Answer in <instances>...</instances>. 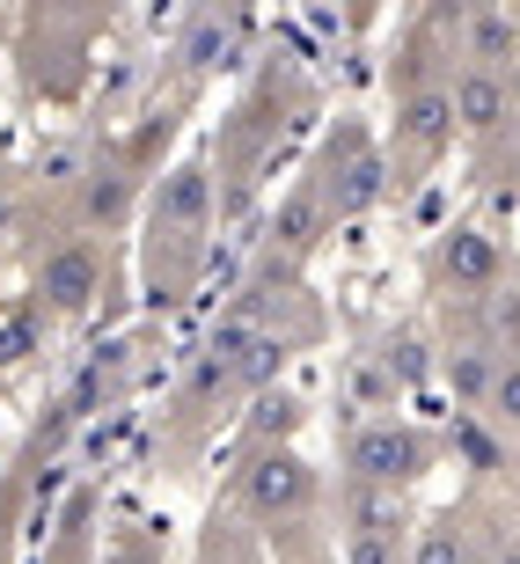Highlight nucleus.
Returning a JSON list of instances; mask_svg holds the SVG:
<instances>
[{
	"label": "nucleus",
	"instance_id": "obj_1",
	"mask_svg": "<svg viewBox=\"0 0 520 564\" xmlns=\"http://www.w3.org/2000/svg\"><path fill=\"white\" fill-rule=\"evenodd\" d=\"M433 469V440L403 419H375L345 440V477L353 484H381V491H411Z\"/></svg>",
	"mask_w": 520,
	"mask_h": 564
},
{
	"label": "nucleus",
	"instance_id": "obj_2",
	"mask_svg": "<svg viewBox=\"0 0 520 564\" xmlns=\"http://www.w3.org/2000/svg\"><path fill=\"white\" fill-rule=\"evenodd\" d=\"M206 220H213V169L191 154V162H176L162 184H154V198H147V228H154V250H162V242H184V250H198Z\"/></svg>",
	"mask_w": 520,
	"mask_h": 564
},
{
	"label": "nucleus",
	"instance_id": "obj_3",
	"mask_svg": "<svg viewBox=\"0 0 520 564\" xmlns=\"http://www.w3.org/2000/svg\"><path fill=\"white\" fill-rule=\"evenodd\" d=\"M235 491H242V506H250L257 521H301L323 484H315V469L293 447H271V455H250V469H242Z\"/></svg>",
	"mask_w": 520,
	"mask_h": 564
},
{
	"label": "nucleus",
	"instance_id": "obj_4",
	"mask_svg": "<svg viewBox=\"0 0 520 564\" xmlns=\"http://www.w3.org/2000/svg\"><path fill=\"white\" fill-rule=\"evenodd\" d=\"M315 184L331 198V220H359V213H375L389 198V162L359 132H345V162L331 154V176H315Z\"/></svg>",
	"mask_w": 520,
	"mask_h": 564
},
{
	"label": "nucleus",
	"instance_id": "obj_5",
	"mask_svg": "<svg viewBox=\"0 0 520 564\" xmlns=\"http://www.w3.org/2000/svg\"><path fill=\"white\" fill-rule=\"evenodd\" d=\"M104 293V250L96 242H59V250H44V264H37V301L52 315H82L88 301Z\"/></svg>",
	"mask_w": 520,
	"mask_h": 564
},
{
	"label": "nucleus",
	"instance_id": "obj_6",
	"mask_svg": "<svg viewBox=\"0 0 520 564\" xmlns=\"http://www.w3.org/2000/svg\"><path fill=\"white\" fill-rule=\"evenodd\" d=\"M440 279L455 293H491L506 286V250H499V235L484 228V220H455V228L440 235Z\"/></svg>",
	"mask_w": 520,
	"mask_h": 564
},
{
	"label": "nucleus",
	"instance_id": "obj_7",
	"mask_svg": "<svg viewBox=\"0 0 520 564\" xmlns=\"http://www.w3.org/2000/svg\"><path fill=\"white\" fill-rule=\"evenodd\" d=\"M455 96H447V82L433 88H411L403 96V110H396V147L411 154V162H440V147L455 140Z\"/></svg>",
	"mask_w": 520,
	"mask_h": 564
},
{
	"label": "nucleus",
	"instance_id": "obj_8",
	"mask_svg": "<svg viewBox=\"0 0 520 564\" xmlns=\"http://www.w3.org/2000/svg\"><path fill=\"white\" fill-rule=\"evenodd\" d=\"M447 96H455V126L469 140H491L513 118V74H491V66H462L447 82Z\"/></svg>",
	"mask_w": 520,
	"mask_h": 564
},
{
	"label": "nucleus",
	"instance_id": "obj_9",
	"mask_svg": "<svg viewBox=\"0 0 520 564\" xmlns=\"http://www.w3.org/2000/svg\"><path fill=\"white\" fill-rule=\"evenodd\" d=\"M499 367H506V352L491 345V337H455V345L440 352V381H447V389H455V403H469V411H484V403H491Z\"/></svg>",
	"mask_w": 520,
	"mask_h": 564
},
{
	"label": "nucleus",
	"instance_id": "obj_10",
	"mask_svg": "<svg viewBox=\"0 0 520 564\" xmlns=\"http://www.w3.org/2000/svg\"><path fill=\"white\" fill-rule=\"evenodd\" d=\"M323 228H331V198H323V184H293L286 198H279V213H271V250L279 257H308L315 242H323Z\"/></svg>",
	"mask_w": 520,
	"mask_h": 564
},
{
	"label": "nucleus",
	"instance_id": "obj_11",
	"mask_svg": "<svg viewBox=\"0 0 520 564\" xmlns=\"http://www.w3.org/2000/svg\"><path fill=\"white\" fill-rule=\"evenodd\" d=\"M462 59L506 74V59L520 66V15L513 8H469L462 15Z\"/></svg>",
	"mask_w": 520,
	"mask_h": 564
},
{
	"label": "nucleus",
	"instance_id": "obj_12",
	"mask_svg": "<svg viewBox=\"0 0 520 564\" xmlns=\"http://www.w3.org/2000/svg\"><path fill=\"white\" fill-rule=\"evenodd\" d=\"M337 521H345V535H403V491H381V484H353L345 477Z\"/></svg>",
	"mask_w": 520,
	"mask_h": 564
},
{
	"label": "nucleus",
	"instance_id": "obj_13",
	"mask_svg": "<svg viewBox=\"0 0 520 564\" xmlns=\"http://www.w3.org/2000/svg\"><path fill=\"white\" fill-rule=\"evenodd\" d=\"M301 425H308V403L286 397V389H271V397H257V411H250V425H242V440H250V455H271V447H286Z\"/></svg>",
	"mask_w": 520,
	"mask_h": 564
},
{
	"label": "nucleus",
	"instance_id": "obj_14",
	"mask_svg": "<svg viewBox=\"0 0 520 564\" xmlns=\"http://www.w3.org/2000/svg\"><path fill=\"white\" fill-rule=\"evenodd\" d=\"M132 213V176L126 169H88L82 184V228H118Z\"/></svg>",
	"mask_w": 520,
	"mask_h": 564
},
{
	"label": "nucleus",
	"instance_id": "obj_15",
	"mask_svg": "<svg viewBox=\"0 0 520 564\" xmlns=\"http://www.w3.org/2000/svg\"><path fill=\"white\" fill-rule=\"evenodd\" d=\"M286 359H293L286 330H257V345L242 352V367H235L228 389H257V397H271V381H279V367H286Z\"/></svg>",
	"mask_w": 520,
	"mask_h": 564
},
{
	"label": "nucleus",
	"instance_id": "obj_16",
	"mask_svg": "<svg viewBox=\"0 0 520 564\" xmlns=\"http://www.w3.org/2000/svg\"><path fill=\"white\" fill-rule=\"evenodd\" d=\"M411 564H477L469 557V528H462V513H440V521L418 528Z\"/></svg>",
	"mask_w": 520,
	"mask_h": 564
},
{
	"label": "nucleus",
	"instance_id": "obj_17",
	"mask_svg": "<svg viewBox=\"0 0 520 564\" xmlns=\"http://www.w3.org/2000/svg\"><path fill=\"white\" fill-rule=\"evenodd\" d=\"M381 367H389L396 389H418L425 375H440V359L425 352V337H418V330H396L389 345H381Z\"/></svg>",
	"mask_w": 520,
	"mask_h": 564
},
{
	"label": "nucleus",
	"instance_id": "obj_18",
	"mask_svg": "<svg viewBox=\"0 0 520 564\" xmlns=\"http://www.w3.org/2000/svg\"><path fill=\"white\" fill-rule=\"evenodd\" d=\"M228 37H235L228 15H198V22H191V37H184V66H191V74H213V66L228 59Z\"/></svg>",
	"mask_w": 520,
	"mask_h": 564
},
{
	"label": "nucleus",
	"instance_id": "obj_19",
	"mask_svg": "<svg viewBox=\"0 0 520 564\" xmlns=\"http://www.w3.org/2000/svg\"><path fill=\"white\" fill-rule=\"evenodd\" d=\"M484 419H491V425H506V433H520V352H506L499 389H491V403H484Z\"/></svg>",
	"mask_w": 520,
	"mask_h": 564
},
{
	"label": "nucleus",
	"instance_id": "obj_20",
	"mask_svg": "<svg viewBox=\"0 0 520 564\" xmlns=\"http://www.w3.org/2000/svg\"><path fill=\"white\" fill-rule=\"evenodd\" d=\"M345 564H411V535H345Z\"/></svg>",
	"mask_w": 520,
	"mask_h": 564
},
{
	"label": "nucleus",
	"instance_id": "obj_21",
	"mask_svg": "<svg viewBox=\"0 0 520 564\" xmlns=\"http://www.w3.org/2000/svg\"><path fill=\"white\" fill-rule=\"evenodd\" d=\"M484 308H491V345L520 330V286H491V293H484Z\"/></svg>",
	"mask_w": 520,
	"mask_h": 564
},
{
	"label": "nucleus",
	"instance_id": "obj_22",
	"mask_svg": "<svg viewBox=\"0 0 520 564\" xmlns=\"http://www.w3.org/2000/svg\"><path fill=\"white\" fill-rule=\"evenodd\" d=\"M30 337H37V330H30V315L0 323V359H22V352H30Z\"/></svg>",
	"mask_w": 520,
	"mask_h": 564
},
{
	"label": "nucleus",
	"instance_id": "obj_23",
	"mask_svg": "<svg viewBox=\"0 0 520 564\" xmlns=\"http://www.w3.org/2000/svg\"><path fill=\"white\" fill-rule=\"evenodd\" d=\"M513 118H520V66H513Z\"/></svg>",
	"mask_w": 520,
	"mask_h": 564
},
{
	"label": "nucleus",
	"instance_id": "obj_24",
	"mask_svg": "<svg viewBox=\"0 0 520 564\" xmlns=\"http://www.w3.org/2000/svg\"><path fill=\"white\" fill-rule=\"evenodd\" d=\"M8 220H15V213H8V198H0V235H8Z\"/></svg>",
	"mask_w": 520,
	"mask_h": 564
},
{
	"label": "nucleus",
	"instance_id": "obj_25",
	"mask_svg": "<svg viewBox=\"0 0 520 564\" xmlns=\"http://www.w3.org/2000/svg\"><path fill=\"white\" fill-rule=\"evenodd\" d=\"M513 469H520V447H513Z\"/></svg>",
	"mask_w": 520,
	"mask_h": 564
}]
</instances>
